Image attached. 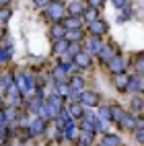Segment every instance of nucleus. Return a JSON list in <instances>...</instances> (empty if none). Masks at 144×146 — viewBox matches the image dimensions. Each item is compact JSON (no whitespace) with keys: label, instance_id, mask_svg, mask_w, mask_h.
<instances>
[{"label":"nucleus","instance_id":"obj_10","mask_svg":"<svg viewBox=\"0 0 144 146\" xmlns=\"http://www.w3.org/2000/svg\"><path fill=\"white\" fill-rule=\"evenodd\" d=\"M21 93H23V91L19 89V84H17V82L8 86V91H6V95H8V99H11L13 107H15V105H19V101H21Z\"/></svg>","mask_w":144,"mask_h":146},{"label":"nucleus","instance_id":"obj_16","mask_svg":"<svg viewBox=\"0 0 144 146\" xmlns=\"http://www.w3.org/2000/svg\"><path fill=\"white\" fill-rule=\"evenodd\" d=\"M126 115H128V113L123 111L119 105H113V107H111V121H115V123H121Z\"/></svg>","mask_w":144,"mask_h":146},{"label":"nucleus","instance_id":"obj_36","mask_svg":"<svg viewBox=\"0 0 144 146\" xmlns=\"http://www.w3.org/2000/svg\"><path fill=\"white\" fill-rule=\"evenodd\" d=\"M136 70H138L140 74H144V60H138V62H136Z\"/></svg>","mask_w":144,"mask_h":146},{"label":"nucleus","instance_id":"obj_3","mask_svg":"<svg viewBox=\"0 0 144 146\" xmlns=\"http://www.w3.org/2000/svg\"><path fill=\"white\" fill-rule=\"evenodd\" d=\"M62 25H64V29L66 31H82V17H66L64 21H62Z\"/></svg>","mask_w":144,"mask_h":146},{"label":"nucleus","instance_id":"obj_30","mask_svg":"<svg viewBox=\"0 0 144 146\" xmlns=\"http://www.w3.org/2000/svg\"><path fill=\"white\" fill-rule=\"evenodd\" d=\"M99 117L111 121V107H99Z\"/></svg>","mask_w":144,"mask_h":146},{"label":"nucleus","instance_id":"obj_19","mask_svg":"<svg viewBox=\"0 0 144 146\" xmlns=\"http://www.w3.org/2000/svg\"><path fill=\"white\" fill-rule=\"evenodd\" d=\"M113 82H115V86H117L119 91H128V86H130V76L119 74V76H115V78H113Z\"/></svg>","mask_w":144,"mask_h":146},{"label":"nucleus","instance_id":"obj_37","mask_svg":"<svg viewBox=\"0 0 144 146\" xmlns=\"http://www.w3.org/2000/svg\"><path fill=\"white\" fill-rule=\"evenodd\" d=\"M113 6H117V8H126L128 2H121V0H117V2H113Z\"/></svg>","mask_w":144,"mask_h":146},{"label":"nucleus","instance_id":"obj_21","mask_svg":"<svg viewBox=\"0 0 144 146\" xmlns=\"http://www.w3.org/2000/svg\"><path fill=\"white\" fill-rule=\"evenodd\" d=\"M121 140H119V136H115V134H105L103 136V142L101 146H119Z\"/></svg>","mask_w":144,"mask_h":146},{"label":"nucleus","instance_id":"obj_2","mask_svg":"<svg viewBox=\"0 0 144 146\" xmlns=\"http://www.w3.org/2000/svg\"><path fill=\"white\" fill-rule=\"evenodd\" d=\"M60 113H62L60 109H56L54 105H50V103L45 101V105L39 109V117H41L43 121H52V119H58V117H60Z\"/></svg>","mask_w":144,"mask_h":146},{"label":"nucleus","instance_id":"obj_27","mask_svg":"<svg viewBox=\"0 0 144 146\" xmlns=\"http://www.w3.org/2000/svg\"><path fill=\"white\" fill-rule=\"evenodd\" d=\"M93 144V134L91 132H80L78 136V146H91Z\"/></svg>","mask_w":144,"mask_h":146},{"label":"nucleus","instance_id":"obj_12","mask_svg":"<svg viewBox=\"0 0 144 146\" xmlns=\"http://www.w3.org/2000/svg\"><path fill=\"white\" fill-rule=\"evenodd\" d=\"M72 62L78 66V68H89V66H91V54H89V52H80Z\"/></svg>","mask_w":144,"mask_h":146},{"label":"nucleus","instance_id":"obj_32","mask_svg":"<svg viewBox=\"0 0 144 146\" xmlns=\"http://www.w3.org/2000/svg\"><path fill=\"white\" fill-rule=\"evenodd\" d=\"M8 19H11V11H8V8H2V11H0V23H2V27H6Z\"/></svg>","mask_w":144,"mask_h":146},{"label":"nucleus","instance_id":"obj_4","mask_svg":"<svg viewBox=\"0 0 144 146\" xmlns=\"http://www.w3.org/2000/svg\"><path fill=\"white\" fill-rule=\"evenodd\" d=\"M84 45H86V50H84V52H89V54H97V56L105 50V45H103V41L99 39V37H91V39L86 41Z\"/></svg>","mask_w":144,"mask_h":146},{"label":"nucleus","instance_id":"obj_14","mask_svg":"<svg viewBox=\"0 0 144 146\" xmlns=\"http://www.w3.org/2000/svg\"><path fill=\"white\" fill-rule=\"evenodd\" d=\"M128 91H132V93L144 91V78H140V76H130V86H128Z\"/></svg>","mask_w":144,"mask_h":146},{"label":"nucleus","instance_id":"obj_15","mask_svg":"<svg viewBox=\"0 0 144 146\" xmlns=\"http://www.w3.org/2000/svg\"><path fill=\"white\" fill-rule=\"evenodd\" d=\"M119 125H121L123 130H138V128H140V121H138L136 117H132V115L128 113L126 117H123V121H121Z\"/></svg>","mask_w":144,"mask_h":146},{"label":"nucleus","instance_id":"obj_31","mask_svg":"<svg viewBox=\"0 0 144 146\" xmlns=\"http://www.w3.org/2000/svg\"><path fill=\"white\" fill-rule=\"evenodd\" d=\"M11 84H15V82H13V76H11V74H2V93H6Z\"/></svg>","mask_w":144,"mask_h":146},{"label":"nucleus","instance_id":"obj_1","mask_svg":"<svg viewBox=\"0 0 144 146\" xmlns=\"http://www.w3.org/2000/svg\"><path fill=\"white\" fill-rule=\"evenodd\" d=\"M64 11H66V4H62V2H50V6L45 8V17L47 19H52V21H64Z\"/></svg>","mask_w":144,"mask_h":146},{"label":"nucleus","instance_id":"obj_20","mask_svg":"<svg viewBox=\"0 0 144 146\" xmlns=\"http://www.w3.org/2000/svg\"><path fill=\"white\" fill-rule=\"evenodd\" d=\"M68 50H70V43L66 41V39H60V41H56V43H54V54H58V56L68 54Z\"/></svg>","mask_w":144,"mask_h":146},{"label":"nucleus","instance_id":"obj_17","mask_svg":"<svg viewBox=\"0 0 144 146\" xmlns=\"http://www.w3.org/2000/svg\"><path fill=\"white\" fill-rule=\"evenodd\" d=\"M52 76H54V80H56V84H62V82L66 80V76H68V72H66L64 68H62L60 64H58V66L54 68V70H52Z\"/></svg>","mask_w":144,"mask_h":146},{"label":"nucleus","instance_id":"obj_13","mask_svg":"<svg viewBox=\"0 0 144 146\" xmlns=\"http://www.w3.org/2000/svg\"><path fill=\"white\" fill-rule=\"evenodd\" d=\"M89 29H91L93 37H99V35H103L105 31H107V23H103L101 19H99V21H95L93 25H89Z\"/></svg>","mask_w":144,"mask_h":146},{"label":"nucleus","instance_id":"obj_22","mask_svg":"<svg viewBox=\"0 0 144 146\" xmlns=\"http://www.w3.org/2000/svg\"><path fill=\"white\" fill-rule=\"evenodd\" d=\"M68 113H70V117H82L84 115V105L82 103H72Z\"/></svg>","mask_w":144,"mask_h":146},{"label":"nucleus","instance_id":"obj_6","mask_svg":"<svg viewBox=\"0 0 144 146\" xmlns=\"http://www.w3.org/2000/svg\"><path fill=\"white\" fill-rule=\"evenodd\" d=\"M66 11L70 13V17H82L84 15V2H78V0H72V2L66 4Z\"/></svg>","mask_w":144,"mask_h":146},{"label":"nucleus","instance_id":"obj_11","mask_svg":"<svg viewBox=\"0 0 144 146\" xmlns=\"http://www.w3.org/2000/svg\"><path fill=\"white\" fill-rule=\"evenodd\" d=\"M68 84H70V89H72L74 93H82V91H84V78H82V76H78V74L70 76Z\"/></svg>","mask_w":144,"mask_h":146},{"label":"nucleus","instance_id":"obj_8","mask_svg":"<svg viewBox=\"0 0 144 146\" xmlns=\"http://www.w3.org/2000/svg\"><path fill=\"white\" fill-rule=\"evenodd\" d=\"M27 128H29V134H31V136H41L45 132V121L41 117H37V119H33L31 123H29Z\"/></svg>","mask_w":144,"mask_h":146},{"label":"nucleus","instance_id":"obj_29","mask_svg":"<svg viewBox=\"0 0 144 146\" xmlns=\"http://www.w3.org/2000/svg\"><path fill=\"white\" fill-rule=\"evenodd\" d=\"M130 107H132V111H142L144 103H142V99H140V97H132V101H130Z\"/></svg>","mask_w":144,"mask_h":146},{"label":"nucleus","instance_id":"obj_7","mask_svg":"<svg viewBox=\"0 0 144 146\" xmlns=\"http://www.w3.org/2000/svg\"><path fill=\"white\" fill-rule=\"evenodd\" d=\"M109 68H111V72L115 76H119V74H123V70H126V60H123L121 56H115L109 62Z\"/></svg>","mask_w":144,"mask_h":146},{"label":"nucleus","instance_id":"obj_38","mask_svg":"<svg viewBox=\"0 0 144 146\" xmlns=\"http://www.w3.org/2000/svg\"><path fill=\"white\" fill-rule=\"evenodd\" d=\"M99 146H101V144H99Z\"/></svg>","mask_w":144,"mask_h":146},{"label":"nucleus","instance_id":"obj_33","mask_svg":"<svg viewBox=\"0 0 144 146\" xmlns=\"http://www.w3.org/2000/svg\"><path fill=\"white\" fill-rule=\"evenodd\" d=\"M11 50H0V60H2V62H8V60H11Z\"/></svg>","mask_w":144,"mask_h":146},{"label":"nucleus","instance_id":"obj_24","mask_svg":"<svg viewBox=\"0 0 144 146\" xmlns=\"http://www.w3.org/2000/svg\"><path fill=\"white\" fill-rule=\"evenodd\" d=\"M56 93L60 95L62 99H66V97H70V95H72V89H70V84L62 82V84H56Z\"/></svg>","mask_w":144,"mask_h":146},{"label":"nucleus","instance_id":"obj_28","mask_svg":"<svg viewBox=\"0 0 144 146\" xmlns=\"http://www.w3.org/2000/svg\"><path fill=\"white\" fill-rule=\"evenodd\" d=\"M82 19H84V21H89V25H93L95 21H99V19H97V11H95V8H86L84 15H82Z\"/></svg>","mask_w":144,"mask_h":146},{"label":"nucleus","instance_id":"obj_5","mask_svg":"<svg viewBox=\"0 0 144 146\" xmlns=\"http://www.w3.org/2000/svg\"><path fill=\"white\" fill-rule=\"evenodd\" d=\"M80 103L86 105V107H97V105H99V95L93 93V91H82V95H80Z\"/></svg>","mask_w":144,"mask_h":146},{"label":"nucleus","instance_id":"obj_25","mask_svg":"<svg viewBox=\"0 0 144 146\" xmlns=\"http://www.w3.org/2000/svg\"><path fill=\"white\" fill-rule=\"evenodd\" d=\"M62 101H64V99H62V97L58 95V93H54V95H47V103H50V105H54L56 109H60V111L64 109V107H62Z\"/></svg>","mask_w":144,"mask_h":146},{"label":"nucleus","instance_id":"obj_23","mask_svg":"<svg viewBox=\"0 0 144 146\" xmlns=\"http://www.w3.org/2000/svg\"><path fill=\"white\" fill-rule=\"evenodd\" d=\"M84 119H89V121L93 123V128H95V132H101V130H105V128H103V123H101V117H99L97 113H89V115H86Z\"/></svg>","mask_w":144,"mask_h":146},{"label":"nucleus","instance_id":"obj_35","mask_svg":"<svg viewBox=\"0 0 144 146\" xmlns=\"http://www.w3.org/2000/svg\"><path fill=\"white\" fill-rule=\"evenodd\" d=\"M136 140H138L140 144H144V128H138V130H136Z\"/></svg>","mask_w":144,"mask_h":146},{"label":"nucleus","instance_id":"obj_9","mask_svg":"<svg viewBox=\"0 0 144 146\" xmlns=\"http://www.w3.org/2000/svg\"><path fill=\"white\" fill-rule=\"evenodd\" d=\"M66 33H68V31L64 29V25H62V23H54V25H52V29H50V35L54 37L56 41L66 39Z\"/></svg>","mask_w":144,"mask_h":146},{"label":"nucleus","instance_id":"obj_26","mask_svg":"<svg viewBox=\"0 0 144 146\" xmlns=\"http://www.w3.org/2000/svg\"><path fill=\"white\" fill-rule=\"evenodd\" d=\"M66 41L68 43H80L82 41V31H68L66 33Z\"/></svg>","mask_w":144,"mask_h":146},{"label":"nucleus","instance_id":"obj_18","mask_svg":"<svg viewBox=\"0 0 144 146\" xmlns=\"http://www.w3.org/2000/svg\"><path fill=\"white\" fill-rule=\"evenodd\" d=\"M113 58H115V50H113V45H105V50L99 54V60H101V62H107V64L113 60Z\"/></svg>","mask_w":144,"mask_h":146},{"label":"nucleus","instance_id":"obj_34","mask_svg":"<svg viewBox=\"0 0 144 146\" xmlns=\"http://www.w3.org/2000/svg\"><path fill=\"white\" fill-rule=\"evenodd\" d=\"M86 4H89V8H95V11L103 6V2H101V0H91V2H86Z\"/></svg>","mask_w":144,"mask_h":146}]
</instances>
